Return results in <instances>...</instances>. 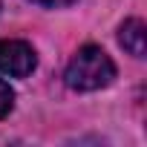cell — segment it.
Wrapping results in <instances>:
<instances>
[{"mask_svg": "<svg viewBox=\"0 0 147 147\" xmlns=\"http://www.w3.org/2000/svg\"><path fill=\"white\" fill-rule=\"evenodd\" d=\"M63 78H66V87L78 90V92L104 90L115 78V63L110 61V55L101 46H84V49L75 52V58L69 61Z\"/></svg>", "mask_w": 147, "mask_h": 147, "instance_id": "cell-1", "label": "cell"}, {"mask_svg": "<svg viewBox=\"0 0 147 147\" xmlns=\"http://www.w3.org/2000/svg\"><path fill=\"white\" fill-rule=\"evenodd\" d=\"M38 58H35V49L23 40H0V72L6 75H15V78H23L35 69Z\"/></svg>", "mask_w": 147, "mask_h": 147, "instance_id": "cell-2", "label": "cell"}, {"mask_svg": "<svg viewBox=\"0 0 147 147\" xmlns=\"http://www.w3.org/2000/svg\"><path fill=\"white\" fill-rule=\"evenodd\" d=\"M118 43H121L133 58H144V52H147V26H144L138 18L124 20L121 29H118Z\"/></svg>", "mask_w": 147, "mask_h": 147, "instance_id": "cell-3", "label": "cell"}, {"mask_svg": "<svg viewBox=\"0 0 147 147\" xmlns=\"http://www.w3.org/2000/svg\"><path fill=\"white\" fill-rule=\"evenodd\" d=\"M12 107H15V92L6 81H0V118H6L12 113Z\"/></svg>", "mask_w": 147, "mask_h": 147, "instance_id": "cell-4", "label": "cell"}, {"mask_svg": "<svg viewBox=\"0 0 147 147\" xmlns=\"http://www.w3.org/2000/svg\"><path fill=\"white\" fill-rule=\"evenodd\" d=\"M32 3L46 6V9H61V6H72V3H78V0H32Z\"/></svg>", "mask_w": 147, "mask_h": 147, "instance_id": "cell-5", "label": "cell"}]
</instances>
